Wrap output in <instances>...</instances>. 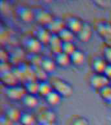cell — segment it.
Here are the masks:
<instances>
[{"mask_svg":"<svg viewBox=\"0 0 111 125\" xmlns=\"http://www.w3.org/2000/svg\"><path fill=\"white\" fill-rule=\"evenodd\" d=\"M51 85L54 91L57 92L61 96H68L72 94V89L71 86L63 80L55 79Z\"/></svg>","mask_w":111,"mask_h":125,"instance_id":"cell-1","label":"cell"},{"mask_svg":"<svg viewBox=\"0 0 111 125\" xmlns=\"http://www.w3.org/2000/svg\"><path fill=\"white\" fill-rule=\"evenodd\" d=\"M27 91L25 88H23L21 86L14 85L12 87H9L6 90V94L8 97L12 100L23 99V98L27 94Z\"/></svg>","mask_w":111,"mask_h":125,"instance_id":"cell-2","label":"cell"},{"mask_svg":"<svg viewBox=\"0 0 111 125\" xmlns=\"http://www.w3.org/2000/svg\"><path fill=\"white\" fill-rule=\"evenodd\" d=\"M90 84L93 87L101 89L110 84V80L103 74H95L90 79Z\"/></svg>","mask_w":111,"mask_h":125,"instance_id":"cell-3","label":"cell"},{"mask_svg":"<svg viewBox=\"0 0 111 125\" xmlns=\"http://www.w3.org/2000/svg\"><path fill=\"white\" fill-rule=\"evenodd\" d=\"M35 18L37 22L43 25H48L52 21V14L46 10H38L35 13Z\"/></svg>","mask_w":111,"mask_h":125,"instance_id":"cell-4","label":"cell"},{"mask_svg":"<svg viewBox=\"0 0 111 125\" xmlns=\"http://www.w3.org/2000/svg\"><path fill=\"white\" fill-rule=\"evenodd\" d=\"M46 26L47 29L51 34H55V35H58L62 29L66 27V24L63 20L60 18H53L52 21Z\"/></svg>","mask_w":111,"mask_h":125,"instance_id":"cell-5","label":"cell"},{"mask_svg":"<svg viewBox=\"0 0 111 125\" xmlns=\"http://www.w3.org/2000/svg\"><path fill=\"white\" fill-rule=\"evenodd\" d=\"M48 44H49L51 52H53L55 55L62 52V41L60 40L58 35L51 34Z\"/></svg>","mask_w":111,"mask_h":125,"instance_id":"cell-6","label":"cell"},{"mask_svg":"<svg viewBox=\"0 0 111 125\" xmlns=\"http://www.w3.org/2000/svg\"><path fill=\"white\" fill-rule=\"evenodd\" d=\"M55 115L53 111L51 110H45L39 113L37 117V121L41 125L47 123H54Z\"/></svg>","mask_w":111,"mask_h":125,"instance_id":"cell-7","label":"cell"},{"mask_svg":"<svg viewBox=\"0 0 111 125\" xmlns=\"http://www.w3.org/2000/svg\"><path fill=\"white\" fill-rule=\"evenodd\" d=\"M42 43L37 38H29L25 42V48L32 54H37L40 50Z\"/></svg>","mask_w":111,"mask_h":125,"instance_id":"cell-8","label":"cell"},{"mask_svg":"<svg viewBox=\"0 0 111 125\" xmlns=\"http://www.w3.org/2000/svg\"><path fill=\"white\" fill-rule=\"evenodd\" d=\"M92 27L89 23H83L82 27L79 32L77 33L78 38L83 42H86L89 41L92 37Z\"/></svg>","mask_w":111,"mask_h":125,"instance_id":"cell-9","label":"cell"},{"mask_svg":"<svg viewBox=\"0 0 111 125\" xmlns=\"http://www.w3.org/2000/svg\"><path fill=\"white\" fill-rule=\"evenodd\" d=\"M1 80L5 85L8 86V87L16 85L17 82H18L12 70L1 73Z\"/></svg>","mask_w":111,"mask_h":125,"instance_id":"cell-10","label":"cell"},{"mask_svg":"<svg viewBox=\"0 0 111 125\" xmlns=\"http://www.w3.org/2000/svg\"><path fill=\"white\" fill-rule=\"evenodd\" d=\"M18 12V15L20 19L23 21L29 22L33 18H35V13L33 12L32 10L28 7H19Z\"/></svg>","mask_w":111,"mask_h":125,"instance_id":"cell-11","label":"cell"},{"mask_svg":"<svg viewBox=\"0 0 111 125\" xmlns=\"http://www.w3.org/2000/svg\"><path fill=\"white\" fill-rule=\"evenodd\" d=\"M51 33L47 29V28L41 27L37 31V38L42 44L49 43L50 40Z\"/></svg>","mask_w":111,"mask_h":125,"instance_id":"cell-12","label":"cell"},{"mask_svg":"<svg viewBox=\"0 0 111 125\" xmlns=\"http://www.w3.org/2000/svg\"><path fill=\"white\" fill-rule=\"evenodd\" d=\"M107 64L104 59L97 57L93 60L92 62V67L97 74H103Z\"/></svg>","mask_w":111,"mask_h":125,"instance_id":"cell-13","label":"cell"},{"mask_svg":"<svg viewBox=\"0 0 111 125\" xmlns=\"http://www.w3.org/2000/svg\"><path fill=\"white\" fill-rule=\"evenodd\" d=\"M97 31L101 36L107 39L111 37V25L107 23H100L97 25Z\"/></svg>","mask_w":111,"mask_h":125,"instance_id":"cell-14","label":"cell"},{"mask_svg":"<svg viewBox=\"0 0 111 125\" xmlns=\"http://www.w3.org/2000/svg\"><path fill=\"white\" fill-rule=\"evenodd\" d=\"M83 25V22L80 21L77 18H71L68 20L66 27L74 33H77L79 32Z\"/></svg>","mask_w":111,"mask_h":125,"instance_id":"cell-15","label":"cell"},{"mask_svg":"<svg viewBox=\"0 0 111 125\" xmlns=\"http://www.w3.org/2000/svg\"><path fill=\"white\" fill-rule=\"evenodd\" d=\"M7 119L12 123H18L21 118V113L16 107H10L7 111Z\"/></svg>","mask_w":111,"mask_h":125,"instance_id":"cell-16","label":"cell"},{"mask_svg":"<svg viewBox=\"0 0 111 125\" xmlns=\"http://www.w3.org/2000/svg\"><path fill=\"white\" fill-rule=\"evenodd\" d=\"M71 62L75 65H81L84 62L85 59V56L83 52L79 50H77L73 53L70 55Z\"/></svg>","mask_w":111,"mask_h":125,"instance_id":"cell-17","label":"cell"},{"mask_svg":"<svg viewBox=\"0 0 111 125\" xmlns=\"http://www.w3.org/2000/svg\"><path fill=\"white\" fill-rule=\"evenodd\" d=\"M21 68L23 71L25 80H26L27 82L36 80L35 71L33 66H29L27 64H24V65H21Z\"/></svg>","mask_w":111,"mask_h":125,"instance_id":"cell-18","label":"cell"},{"mask_svg":"<svg viewBox=\"0 0 111 125\" xmlns=\"http://www.w3.org/2000/svg\"><path fill=\"white\" fill-rule=\"evenodd\" d=\"M55 61L58 65L61 66H67L70 64L71 59L69 55L66 54L64 52H60L56 55Z\"/></svg>","mask_w":111,"mask_h":125,"instance_id":"cell-19","label":"cell"},{"mask_svg":"<svg viewBox=\"0 0 111 125\" xmlns=\"http://www.w3.org/2000/svg\"><path fill=\"white\" fill-rule=\"evenodd\" d=\"M23 103L28 107H35L38 105V99L35 94L27 93L23 98Z\"/></svg>","mask_w":111,"mask_h":125,"instance_id":"cell-20","label":"cell"},{"mask_svg":"<svg viewBox=\"0 0 111 125\" xmlns=\"http://www.w3.org/2000/svg\"><path fill=\"white\" fill-rule=\"evenodd\" d=\"M46 102L49 104L52 105H55L58 104L60 101L61 96L54 90H52L49 93L45 96Z\"/></svg>","mask_w":111,"mask_h":125,"instance_id":"cell-21","label":"cell"},{"mask_svg":"<svg viewBox=\"0 0 111 125\" xmlns=\"http://www.w3.org/2000/svg\"><path fill=\"white\" fill-rule=\"evenodd\" d=\"M58 37L62 42H72L74 37V33L68 29V27H65L60 33L58 34Z\"/></svg>","mask_w":111,"mask_h":125,"instance_id":"cell-22","label":"cell"},{"mask_svg":"<svg viewBox=\"0 0 111 125\" xmlns=\"http://www.w3.org/2000/svg\"><path fill=\"white\" fill-rule=\"evenodd\" d=\"M23 58V52L21 49H15L14 51L12 52L11 55L10 56L9 59L10 62L12 64H16L21 62Z\"/></svg>","mask_w":111,"mask_h":125,"instance_id":"cell-23","label":"cell"},{"mask_svg":"<svg viewBox=\"0 0 111 125\" xmlns=\"http://www.w3.org/2000/svg\"><path fill=\"white\" fill-rule=\"evenodd\" d=\"M36 120L37 119L33 115L29 113H25L21 114L19 123L21 125H34L36 123Z\"/></svg>","mask_w":111,"mask_h":125,"instance_id":"cell-24","label":"cell"},{"mask_svg":"<svg viewBox=\"0 0 111 125\" xmlns=\"http://www.w3.org/2000/svg\"><path fill=\"white\" fill-rule=\"evenodd\" d=\"M40 66L46 72L49 73V72H53L55 70V63L51 59L44 58L42 59V61L41 62Z\"/></svg>","mask_w":111,"mask_h":125,"instance_id":"cell-25","label":"cell"},{"mask_svg":"<svg viewBox=\"0 0 111 125\" xmlns=\"http://www.w3.org/2000/svg\"><path fill=\"white\" fill-rule=\"evenodd\" d=\"M38 89L39 83H38L36 80L27 82L25 84V89L27 91V93L32 94L38 93Z\"/></svg>","mask_w":111,"mask_h":125,"instance_id":"cell-26","label":"cell"},{"mask_svg":"<svg viewBox=\"0 0 111 125\" xmlns=\"http://www.w3.org/2000/svg\"><path fill=\"white\" fill-rule=\"evenodd\" d=\"M52 85L46 81L41 82L40 83H39L38 93L44 96H46L52 91Z\"/></svg>","mask_w":111,"mask_h":125,"instance_id":"cell-27","label":"cell"},{"mask_svg":"<svg viewBox=\"0 0 111 125\" xmlns=\"http://www.w3.org/2000/svg\"><path fill=\"white\" fill-rule=\"evenodd\" d=\"M35 71L36 80H39L41 82H45L47 78V72H46L40 66H33Z\"/></svg>","mask_w":111,"mask_h":125,"instance_id":"cell-28","label":"cell"},{"mask_svg":"<svg viewBox=\"0 0 111 125\" xmlns=\"http://www.w3.org/2000/svg\"><path fill=\"white\" fill-rule=\"evenodd\" d=\"M75 50V44L73 43V42H62V52L70 55Z\"/></svg>","mask_w":111,"mask_h":125,"instance_id":"cell-29","label":"cell"},{"mask_svg":"<svg viewBox=\"0 0 111 125\" xmlns=\"http://www.w3.org/2000/svg\"><path fill=\"white\" fill-rule=\"evenodd\" d=\"M99 93L103 99L107 100L108 102L111 101V86L110 85L101 88L99 89Z\"/></svg>","mask_w":111,"mask_h":125,"instance_id":"cell-30","label":"cell"},{"mask_svg":"<svg viewBox=\"0 0 111 125\" xmlns=\"http://www.w3.org/2000/svg\"><path fill=\"white\" fill-rule=\"evenodd\" d=\"M12 71L14 73V74L15 75V76L16 77L18 81L19 80H25L23 71H22L21 66H17V67L12 68Z\"/></svg>","mask_w":111,"mask_h":125,"instance_id":"cell-31","label":"cell"},{"mask_svg":"<svg viewBox=\"0 0 111 125\" xmlns=\"http://www.w3.org/2000/svg\"><path fill=\"white\" fill-rule=\"evenodd\" d=\"M43 58L39 56L37 54H33L31 58V62L32 63V66H40L41 62L42 61Z\"/></svg>","mask_w":111,"mask_h":125,"instance_id":"cell-32","label":"cell"},{"mask_svg":"<svg viewBox=\"0 0 111 125\" xmlns=\"http://www.w3.org/2000/svg\"><path fill=\"white\" fill-rule=\"evenodd\" d=\"M71 125H88V123L83 117H77L72 121Z\"/></svg>","mask_w":111,"mask_h":125,"instance_id":"cell-33","label":"cell"},{"mask_svg":"<svg viewBox=\"0 0 111 125\" xmlns=\"http://www.w3.org/2000/svg\"><path fill=\"white\" fill-rule=\"evenodd\" d=\"M12 68H11L10 64L7 61L1 62V63H0V71H1V73L10 71V70H12Z\"/></svg>","mask_w":111,"mask_h":125,"instance_id":"cell-34","label":"cell"},{"mask_svg":"<svg viewBox=\"0 0 111 125\" xmlns=\"http://www.w3.org/2000/svg\"><path fill=\"white\" fill-rule=\"evenodd\" d=\"M104 57L105 60L111 64V47L107 46L104 50Z\"/></svg>","mask_w":111,"mask_h":125,"instance_id":"cell-35","label":"cell"},{"mask_svg":"<svg viewBox=\"0 0 111 125\" xmlns=\"http://www.w3.org/2000/svg\"><path fill=\"white\" fill-rule=\"evenodd\" d=\"M103 74L106 76L109 80L111 79V64H107L106 68H105Z\"/></svg>","mask_w":111,"mask_h":125,"instance_id":"cell-36","label":"cell"},{"mask_svg":"<svg viewBox=\"0 0 111 125\" xmlns=\"http://www.w3.org/2000/svg\"><path fill=\"white\" fill-rule=\"evenodd\" d=\"M0 57H1V62L7 61L8 59H9L7 53L3 49H1L0 50Z\"/></svg>","mask_w":111,"mask_h":125,"instance_id":"cell-37","label":"cell"},{"mask_svg":"<svg viewBox=\"0 0 111 125\" xmlns=\"http://www.w3.org/2000/svg\"><path fill=\"white\" fill-rule=\"evenodd\" d=\"M105 41H106V43H107V45H108V46L111 47V37L108 38V39H105Z\"/></svg>","mask_w":111,"mask_h":125,"instance_id":"cell-38","label":"cell"},{"mask_svg":"<svg viewBox=\"0 0 111 125\" xmlns=\"http://www.w3.org/2000/svg\"><path fill=\"white\" fill-rule=\"evenodd\" d=\"M44 125H56L55 124V123H47V124H45Z\"/></svg>","mask_w":111,"mask_h":125,"instance_id":"cell-39","label":"cell"},{"mask_svg":"<svg viewBox=\"0 0 111 125\" xmlns=\"http://www.w3.org/2000/svg\"><path fill=\"white\" fill-rule=\"evenodd\" d=\"M109 85H110L111 86V80H110V84H109Z\"/></svg>","mask_w":111,"mask_h":125,"instance_id":"cell-40","label":"cell"},{"mask_svg":"<svg viewBox=\"0 0 111 125\" xmlns=\"http://www.w3.org/2000/svg\"><path fill=\"white\" fill-rule=\"evenodd\" d=\"M109 102V103H110V104H111V101H110V102Z\"/></svg>","mask_w":111,"mask_h":125,"instance_id":"cell-41","label":"cell"}]
</instances>
